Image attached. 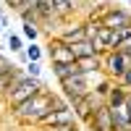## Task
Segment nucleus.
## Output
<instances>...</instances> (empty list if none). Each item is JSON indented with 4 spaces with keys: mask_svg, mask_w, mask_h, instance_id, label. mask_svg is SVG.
I'll return each mask as SVG.
<instances>
[{
    "mask_svg": "<svg viewBox=\"0 0 131 131\" xmlns=\"http://www.w3.org/2000/svg\"><path fill=\"white\" fill-rule=\"evenodd\" d=\"M45 55L50 58V63H73L76 60L71 52V45H66L58 37H50V42L45 45Z\"/></svg>",
    "mask_w": 131,
    "mask_h": 131,
    "instance_id": "8",
    "label": "nucleus"
},
{
    "mask_svg": "<svg viewBox=\"0 0 131 131\" xmlns=\"http://www.w3.org/2000/svg\"><path fill=\"white\" fill-rule=\"evenodd\" d=\"M26 58H29V60L42 63V58H45V47L37 45V42H29V45H26Z\"/></svg>",
    "mask_w": 131,
    "mask_h": 131,
    "instance_id": "17",
    "label": "nucleus"
},
{
    "mask_svg": "<svg viewBox=\"0 0 131 131\" xmlns=\"http://www.w3.org/2000/svg\"><path fill=\"white\" fill-rule=\"evenodd\" d=\"M123 3H131V0H123Z\"/></svg>",
    "mask_w": 131,
    "mask_h": 131,
    "instance_id": "25",
    "label": "nucleus"
},
{
    "mask_svg": "<svg viewBox=\"0 0 131 131\" xmlns=\"http://www.w3.org/2000/svg\"><path fill=\"white\" fill-rule=\"evenodd\" d=\"M52 37L63 39L66 45H76V42L89 39V31H86V18H84V21H73V24H66V26H63V29H58Z\"/></svg>",
    "mask_w": 131,
    "mask_h": 131,
    "instance_id": "7",
    "label": "nucleus"
},
{
    "mask_svg": "<svg viewBox=\"0 0 131 131\" xmlns=\"http://www.w3.org/2000/svg\"><path fill=\"white\" fill-rule=\"evenodd\" d=\"M10 66H13V63H10V60H8V58L3 55V52H0V73H3V71H8Z\"/></svg>",
    "mask_w": 131,
    "mask_h": 131,
    "instance_id": "21",
    "label": "nucleus"
},
{
    "mask_svg": "<svg viewBox=\"0 0 131 131\" xmlns=\"http://www.w3.org/2000/svg\"><path fill=\"white\" fill-rule=\"evenodd\" d=\"M39 126H47V128H71V126H79V121H76L71 105H63V107H55L50 115H45L39 121Z\"/></svg>",
    "mask_w": 131,
    "mask_h": 131,
    "instance_id": "4",
    "label": "nucleus"
},
{
    "mask_svg": "<svg viewBox=\"0 0 131 131\" xmlns=\"http://www.w3.org/2000/svg\"><path fill=\"white\" fill-rule=\"evenodd\" d=\"M126 100H128V89H123V86L115 81L110 94H107V100H105V105L107 107H118V105H126Z\"/></svg>",
    "mask_w": 131,
    "mask_h": 131,
    "instance_id": "13",
    "label": "nucleus"
},
{
    "mask_svg": "<svg viewBox=\"0 0 131 131\" xmlns=\"http://www.w3.org/2000/svg\"><path fill=\"white\" fill-rule=\"evenodd\" d=\"M24 71H26V76H31V79H42V63H37V60H29L24 66Z\"/></svg>",
    "mask_w": 131,
    "mask_h": 131,
    "instance_id": "19",
    "label": "nucleus"
},
{
    "mask_svg": "<svg viewBox=\"0 0 131 131\" xmlns=\"http://www.w3.org/2000/svg\"><path fill=\"white\" fill-rule=\"evenodd\" d=\"M63 105H68V100H66L63 94H55V92H50V89H42L39 94H34L24 105L13 107V115L18 118L21 123H34V126H39V121L45 115H50L55 107H63Z\"/></svg>",
    "mask_w": 131,
    "mask_h": 131,
    "instance_id": "1",
    "label": "nucleus"
},
{
    "mask_svg": "<svg viewBox=\"0 0 131 131\" xmlns=\"http://www.w3.org/2000/svg\"><path fill=\"white\" fill-rule=\"evenodd\" d=\"M126 107H128V115H131V92H128V100H126Z\"/></svg>",
    "mask_w": 131,
    "mask_h": 131,
    "instance_id": "23",
    "label": "nucleus"
},
{
    "mask_svg": "<svg viewBox=\"0 0 131 131\" xmlns=\"http://www.w3.org/2000/svg\"><path fill=\"white\" fill-rule=\"evenodd\" d=\"M86 128L89 131H113V113L107 105H100L92 113V118L86 121Z\"/></svg>",
    "mask_w": 131,
    "mask_h": 131,
    "instance_id": "9",
    "label": "nucleus"
},
{
    "mask_svg": "<svg viewBox=\"0 0 131 131\" xmlns=\"http://www.w3.org/2000/svg\"><path fill=\"white\" fill-rule=\"evenodd\" d=\"M100 24L107 26V29H113V31H123V29L131 26V13L126 8H121V5H110L107 13L100 18Z\"/></svg>",
    "mask_w": 131,
    "mask_h": 131,
    "instance_id": "6",
    "label": "nucleus"
},
{
    "mask_svg": "<svg viewBox=\"0 0 131 131\" xmlns=\"http://www.w3.org/2000/svg\"><path fill=\"white\" fill-rule=\"evenodd\" d=\"M71 52H73V58H76V60L102 55V50L97 47V42H94V39H84V42H76V45H71Z\"/></svg>",
    "mask_w": 131,
    "mask_h": 131,
    "instance_id": "10",
    "label": "nucleus"
},
{
    "mask_svg": "<svg viewBox=\"0 0 131 131\" xmlns=\"http://www.w3.org/2000/svg\"><path fill=\"white\" fill-rule=\"evenodd\" d=\"M100 105H105V100H102V97H97L94 92H89L86 97H81V100L71 102V110H73V115H76V121L86 126V121L92 118V113H94Z\"/></svg>",
    "mask_w": 131,
    "mask_h": 131,
    "instance_id": "5",
    "label": "nucleus"
},
{
    "mask_svg": "<svg viewBox=\"0 0 131 131\" xmlns=\"http://www.w3.org/2000/svg\"><path fill=\"white\" fill-rule=\"evenodd\" d=\"M118 84H121L123 89H128V92H131V66L126 68V73L121 76V79H118Z\"/></svg>",
    "mask_w": 131,
    "mask_h": 131,
    "instance_id": "20",
    "label": "nucleus"
},
{
    "mask_svg": "<svg viewBox=\"0 0 131 131\" xmlns=\"http://www.w3.org/2000/svg\"><path fill=\"white\" fill-rule=\"evenodd\" d=\"M76 73H81V68H79V63H52V76L58 79V84L60 81H66V79H71V76H76Z\"/></svg>",
    "mask_w": 131,
    "mask_h": 131,
    "instance_id": "12",
    "label": "nucleus"
},
{
    "mask_svg": "<svg viewBox=\"0 0 131 131\" xmlns=\"http://www.w3.org/2000/svg\"><path fill=\"white\" fill-rule=\"evenodd\" d=\"M42 89H45V86H42V79H31V76H26L21 84H16L13 89L5 94V102L10 105V110H13V107L24 105L26 100H31L34 94H39Z\"/></svg>",
    "mask_w": 131,
    "mask_h": 131,
    "instance_id": "2",
    "label": "nucleus"
},
{
    "mask_svg": "<svg viewBox=\"0 0 131 131\" xmlns=\"http://www.w3.org/2000/svg\"><path fill=\"white\" fill-rule=\"evenodd\" d=\"M126 68H128L126 52H121V50H110V52H105V55H102V71H105L107 79L118 81V79L126 73Z\"/></svg>",
    "mask_w": 131,
    "mask_h": 131,
    "instance_id": "3",
    "label": "nucleus"
},
{
    "mask_svg": "<svg viewBox=\"0 0 131 131\" xmlns=\"http://www.w3.org/2000/svg\"><path fill=\"white\" fill-rule=\"evenodd\" d=\"M16 58H18V63H21V66H26V63H29V58H26V50H24V52H16Z\"/></svg>",
    "mask_w": 131,
    "mask_h": 131,
    "instance_id": "22",
    "label": "nucleus"
},
{
    "mask_svg": "<svg viewBox=\"0 0 131 131\" xmlns=\"http://www.w3.org/2000/svg\"><path fill=\"white\" fill-rule=\"evenodd\" d=\"M76 63H79L81 73H105L102 71V55H97V58H81Z\"/></svg>",
    "mask_w": 131,
    "mask_h": 131,
    "instance_id": "14",
    "label": "nucleus"
},
{
    "mask_svg": "<svg viewBox=\"0 0 131 131\" xmlns=\"http://www.w3.org/2000/svg\"><path fill=\"white\" fill-rule=\"evenodd\" d=\"M21 37L29 39V42H37L39 39V26L31 24V21H24V24H21Z\"/></svg>",
    "mask_w": 131,
    "mask_h": 131,
    "instance_id": "16",
    "label": "nucleus"
},
{
    "mask_svg": "<svg viewBox=\"0 0 131 131\" xmlns=\"http://www.w3.org/2000/svg\"><path fill=\"white\" fill-rule=\"evenodd\" d=\"M3 29H5V26H3V21H0V34H3Z\"/></svg>",
    "mask_w": 131,
    "mask_h": 131,
    "instance_id": "24",
    "label": "nucleus"
},
{
    "mask_svg": "<svg viewBox=\"0 0 131 131\" xmlns=\"http://www.w3.org/2000/svg\"><path fill=\"white\" fill-rule=\"evenodd\" d=\"M8 50L10 52H24L26 50L24 37H21V34H10V31H8Z\"/></svg>",
    "mask_w": 131,
    "mask_h": 131,
    "instance_id": "18",
    "label": "nucleus"
},
{
    "mask_svg": "<svg viewBox=\"0 0 131 131\" xmlns=\"http://www.w3.org/2000/svg\"><path fill=\"white\" fill-rule=\"evenodd\" d=\"M110 113H113V131H131V115L126 105L110 107Z\"/></svg>",
    "mask_w": 131,
    "mask_h": 131,
    "instance_id": "11",
    "label": "nucleus"
},
{
    "mask_svg": "<svg viewBox=\"0 0 131 131\" xmlns=\"http://www.w3.org/2000/svg\"><path fill=\"white\" fill-rule=\"evenodd\" d=\"M55 3V10H58V16L66 21V18H71L76 13V8H79V0H52Z\"/></svg>",
    "mask_w": 131,
    "mask_h": 131,
    "instance_id": "15",
    "label": "nucleus"
}]
</instances>
